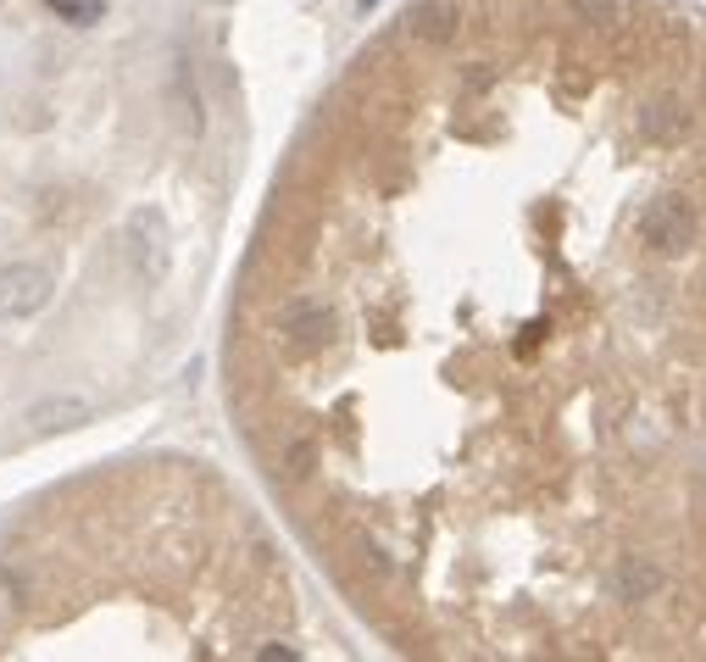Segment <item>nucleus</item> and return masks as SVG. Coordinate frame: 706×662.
I'll return each mask as SVG.
<instances>
[{"instance_id":"nucleus-7","label":"nucleus","mask_w":706,"mask_h":662,"mask_svg":"<svg viewBox=\"0 0 706 662\" xmlns=\"http://www.w3.org/2000/svg\"><path fill=\"white\" fill-rule=\"evenodd\" d=\"M656 584H662V573L651 562H623V573H617V595L623 601H645Z\"/></svg>"},{"instance_id":"nucleus-8","label":"nucleus","mask_w":706,"mask_h":662,"mask_svg":"<svg viewBox=\"0 0 706 662\" xmlns=\"http://www.w3.org/2000/svg\"><path fill=\"white\" fill-rule=\"evenodd\" d=\"M45 7L57 12V18H68V23H101V0H45Z\"/></svg>"},{"instance_id":"nucleus-1","label":"nucleus","mask_w":706,"mask_h":662,"mask_svg":"<svg viewBox=\"0 0 706 662\" xmlns=\"http://www.w3.org/2000/svg\"><path fill=\"white\" fill-rule=\"evenodd\" d=\"M51 295H57V273L51 267H40V262L0 267V323H18V317L45 312Z\"/></svg>"},{"instance_id":"nucleus-5","label":"nucleus","mask_w":706,"mask_h":662,"mask_svg":"<svg viewBox=\"0 0 706 662\" xmlns=\"http://www.w3.org/2000/svg\"><path fill=\"white\" fill-rule=\"evenodd\" d=\"M457 0H423V7H412V18H407V34H418V40H451L457 34Z\"/></svg>"},{"instance_id":"nucleus-6","label":"nucleus","mask_w":706,"mask_h":662,"mask_svg":"<svg viewBox=\"0 0 706 662\" xmlns=\"http://www.w3.org/2000/svg\"><path fill=\"white\" fill-rule=\"evenodd\" d=\"M684 106H673V101H651L645 112H640V129L651 134V140H678L684 134Z\"/></svg>"},{"instance_id":"nucleus-10","label":"nucleus","mask_w":706,"mask_h":662,"mask_svg":"<svg viewBox=\"0 0 706 662\" xmlns=\"http://www.w3.org/2000/svg\"><path fill=\"white\" fill-rule=\"evenodd\" d=\"M357 7H362V18H368V12H374V7H379V0H357Z\"/></svg>"},{"instance_id":"nucleus-4","label":"nucleus","mask_w":706,"mask_h":662,"mask_svg":"<svg viewBox=\"0 0 706 662\" xmlns=\"http://www.w3.org/2000/svg\"><path fill=\"white\" fill-rule=\"evenodd\" d=\"M95 418V407L90 401H79V396H51V401H40V407H29V429L34 435H51V429H84Z\"/></svg>"},{"instance_id":"nucleus-2","label":"nucleus","mask_w":706,"mask_h":662,"mask_svg":"<svg viewBox=\"0 0 706 662\" xmlns=\"http://www.w3.org/2000/svg\"><path fill=\"white\" fill-rule=\"evenodd\" d=\"M640 240H645L651 251H667V256L689 251V245H695V206H689L684 195H656V201L640 212Z\"/></svg>"},{"instance_id":"nucleus-3","label":"nucleus","mask_w":706,"mask_h":662,"mask_svg":"<svg viewBox=\"0 0 706 662\" xmlns=\"http://www.w3.org/2000/svg\"><path fill=\"white\" fill-rule=\"evenodd\" d=\"M278 328H284V340H289L295 357H311L334 335V306H323V301H289L278 312Z\"/></svg>"},{"instance_id":"nucleus-9","label":"nucleus","mask_w":706,"mask_h":662,"mask_svg":"<svg viewBox=\"0 0 706 662\" xmlns=\"http://www.w3.org/2000/svg\"><path fill=\"white\" fill-rule=\"evenodd\" d=\"M273 656H284V662H295L300 651H295V645H262V662H273Z\"/></svg>"}]
</instances>
